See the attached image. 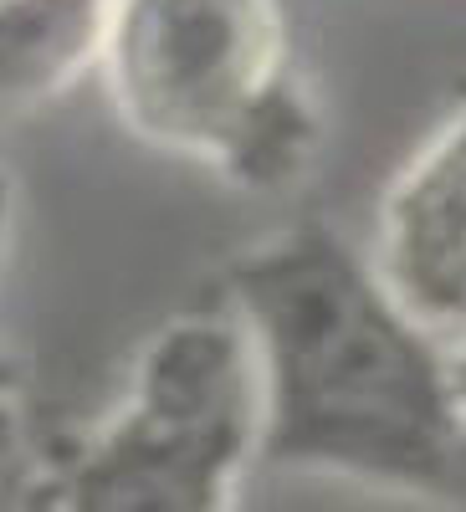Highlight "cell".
Masks as SVG:
<instances>
[]
</instances>
